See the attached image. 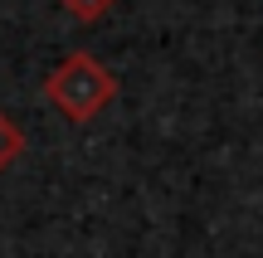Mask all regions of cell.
I'll return each mask as SVG.
<instances>
[{
    "instance_id": "obj_1",
    "label": "cell",
    "mask_w": 263,
    "mask_h": 258,
    "mask_svg": "<svg viewBox=\"0 0 263 258\" xmlns=\"http://www.w3.org/2000/svg\"><path fill=\"white\" fill-rule=\"evenodd\" d=\"M44 97L68 117V122H93L98 112H107L117 97V73L103 64V58L83 54H64L54 68L44 73Z\"/></svg>"
},
{
    "instance_id": "obj_2",
    "label": "cell",
    "mask_w": 263,
    "mask_h": 258,
    "mask_svg": "<svg viewBox=\"0 0 263 258\" xmlns=\"http://www.w3.org/2000/svg\"><path fill=\"white\" fill-rule=\"evenodd\" d=\"M20 156H25V132L10 112H0V171H10Z\"/></svg>"
},
{
    "instance_id": "obj_3",
    "label": "cell",
    "mask_w": 263,
    "mask_h": 258,
    "mask_svg": "<svg viewBox=\"0 0 263 258\" xmlns=\"http://www.w3.org/2000/svg\"><path fill=\"white\" fill-rule=\"evenodd\" d=\"M59 5H64L68 15L78 19V25H98L103 15H112V5H117V0H59Z\"/></svg>"
}]
</instances>
